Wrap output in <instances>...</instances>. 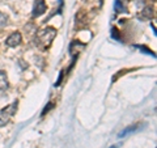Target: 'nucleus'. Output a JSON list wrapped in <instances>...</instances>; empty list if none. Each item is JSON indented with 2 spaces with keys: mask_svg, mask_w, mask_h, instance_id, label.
I'll use <instances>...</instances> for the list:
<instances>
[{
  "mask_svg": "<svg viewBox=\"0 0 157 148\" xmlns=\"http://www.w3.org/2000/svg\"><path fill=\"white\" fill-rule=\"evenodd\" d=\"M9 85L8 83V77H7V73L0 71V91H6Z\"/></svg>",
  "mask_w": 157,
  "mask_h": 148,
  "instance_id": "423d86ee",
  "label": "nucleus"
},
{
  "mask_svg": "<svg viewBox=\"0 0 157 148\" xmlns=\"http://www.w3.org/2000/svg\"><path fill=\"white\" fill-rule=\"evenodd\" d=\"M52 105H54V103H52V102H50V103H48V105H46V107H45V110H43V111H42V115H45V114H46V111H48V110H50Z\"/></svg>",
  "mask_w": 157,
  "mask_h": 148,
  "instance_id": "9b49d317",
  "label": "nucleus"
},
{
  "mask_svg": "<svg viewBox=\"0 0 157 148\" xmlns=\"http://www.w3.org/2000/svg\"><path fill=\"white\" fill-rule=\"evenodd\" d=\"M55 36H56V30L54 28L48 26V28L42 29V30L37 34V39H38V42L41 43V45H43V46H50V43L54 41Z\"/></svg>",
  "mask_w": 157,
  "mask_h": 148,
  "instance_id": "f257e3e1",
  "label": "nucleus"
},
{
  "mask_svg": "<svg viewBox=\"0 0 157 148\" xmlns=\"http://www.w3.org/2000/svg\"><path fill=\"white\" fill-rule=\"evenodd\" d=\"M21 41H22L21 34H20L18 32H14L7 38L6 43H7V46H9V47H16V46H18L20 43H21Z\"/></svg>",
  "mask_w": 157,
  "mask_h": 148,
  "instance_id": "20e7f679",
  "label": "nucleus"
},
{
  "mask_svg": "<svg viewBox=\"0 0 157 148\" xmlns=\"http://www.w3.org/2000/svg\"><path fill=\"white\" fill-rule=\"evenodd\" d=\"M17 109V102H13L12 105L7 106L6 109H2L0 110V127L6 126L7 123L11 119V117L14 114V111Z\"/></svg>",
  "mask_w": 157,
  "mask_h": 148,
  "instance_id": "f03ea898",
  "label": "nucleus"
},
{
  "mask_svg": "<svg viewBox=\"0 0 157 148\" xmlns=\"http://www.w3.org/2000/svg\"><path fill=\"white\" fill-rule=\"evenodd\" d=\"M46 9H47V6L43 0H36V2H34V7H33V13H32L33 17L41 16V14L46 12Z\"/></svg>",
  "mask_w": 157,
  "mask_h": 148,
  "instance_id": "7ed1b4c3",
  "label": "nucleus"
},
{
  "mask_svg": "<svg viewBox=\"0 0 157 148\" xmlns=\"http://www.w3.org/2000/svg\"><path fill=\"white\" fill-rule=\"evenodd\" d=\"M115 11L119 13L127 12V2L126 0H115Z\"/></svg>",
  "mask_w": 157,
  "mask_h": 148,
  "instance_id": "39448f33",
  "label": "nucleus"
},
{
  "mask_svg": "<svg viewBox=\"0 0 157 148\" xmlns=\"http://www.w3.org/2000/svg\"><path fill=\"white\" fill-rule=\"evenodd\" d=\"M141 20H149L153 17V8L152 7H147L143 9V12H141V14L139 16Z\"/></svg>",
  "mask_w": 157,
  "mask_h": 148,
  "instance_id": "0eeeda50",
  "label": "nucleus"
},
{
  "mask_svg": "<svg viewBox=\"0 0 157 148\" xmlns=\"http://www.w3.org/2000/svg\"><path fill=\"white\" fill-rule=\"evenodd\" d=\"M8 24V16L4 14L3 12H0V26H6Z\"/></svg>",
  "mask_w": 157,
  "mask_h": 148,
  "instance_id": "1a4fd4ad",
  "label": "nucleus"
},
{
  "mask_svg": "<svg viewBox=\"0 0 157 148\" xmlns=\"http://www.w3.org/2000/svg\"><path fill=\"white\" fill-rule=\"evenodd\" d=\"M137 126H139V125H135V126H130L128 129H126L124 131H122V132H121V134H119V138H121V136H124V135H127V134H130V132L135 131V130H137Z\"/></svg>",
  "mask_w": 157,
  "mask_h": 148,
  "instance_id": "6e6552de",
  "label": "nucleus"
},
{
  "mask_svg": "<svg viewBox=\"0 0 157 148\" xmlns=\"http://www.w3.org/2000/svg\"><path fill=\"white\" fill-rule=\"evenodd\" d=\"M111 32H113V33H111V37H113V38L119 39V36H118V29H117V28H113Z\"/></svg>",
  "mask_w": 157,
  "mask_h": 148,
  "instance_id": "9d476101",
  "label": "nucleus"
}]
</instances>
